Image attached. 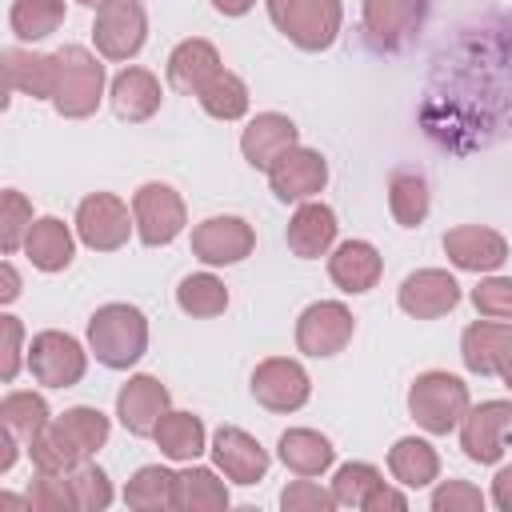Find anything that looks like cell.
Instances as JSON below:
<instances>
[{
	"label": "cell",
	"instance_id": "cell-1",
	"mask_svg": "<svg viewBox=\"0 0 512 512\" xmlns=\"http://www.w3.org/2000/svg\"><path fill=\"white\" fill-rule=\"evenodd\" d=\"M88 348L104 368H128L148 348V320L132 304H104L88 320Z\"/></svg>",
	"mask_w": 512,
	"mask_h": 512
},
{
	"label": "cell",
	"instance_id": "cell-2",
	"mask_svg": "<svg viewBox=\"0 0 512 512\" xmlns=\"http://www.w3.org/2000/svg\"><path fill=\"white\" fill-rule=\"evenodd\" d=\"M104 96V64H96V56L80 44H68L56 52V92L52 104L64 120H84L96 112Z\"/></svg>",
	"mask_w": 512,
	"mask_h": 512
},
{
	"label": "cell",
	"instance_id": "cell-3",
	"mask_svg": "<svg viewBox=\"0 0 512 512\" xmlns=\"http://www.w3.org/2000/svg\"><path fill=\"white\" fill-rule=\"evenodd\" d=\"M408 412L424 432L444 436L468 416V388L452 372H424L408 388Z\"/></svg>",
	"mask_w": 512,
	"mask_h": 512
},
{
	"label": "cell",
	"instance_id": "cell-4",
	"mask_svg": "<svg viewBox=\"0 0 512 512\" xmlns=\"http://www.w3.org/2000/svg\"><path fill=\"white\" fill-rule=\"evenodd\" d=\"M272 24L304 52H320L336 40L344 8L340 0H268Z\"/></svg>",
	"mask_w": 512,
	"mask_h": 512
},
{
	"label": "cell",
	"instance_id": "cell-5",
	"mask_svg": "<svg viewBox=\"0 0 512 512\" xmlns=\"http://www.w3.org/2000/svg\"><path fill=\"white\" fill-rule=\"evenodd\" d=\"M148 36V16L136 0H108L96 8V24H92V40L100 48V56L108 60H128L144 48Z\"/></svg>",
	"mask_w": 512,
	"mask_h": 512
},
{
	"label": "cell",
	"instance_id": "cell-6",
	"mask_svg": "<svg viewBox=\"0 0 512 512\" xmlns=\"http://www.w3.org/2000/svg\"><path fill=\"white\" fill-rule=\"evenodd\" d=\"M132 216H136V232L148 248L172 244L184 228V200L176 196V188L168 184H140L132 196Z\"/></svg>",
	"mask_w": 512,
	"mask_h": 512
},
{
	"label": "cell",
	"instance_id": "cell-7",
	"mask_svg": "<svg viewBox=\"0 0 512 512\" xmlns=\"http://www.w3.org/2000/svg\"><path fill=\"white\" fill-rule=\"evenodd\" d=\"M132 228H136V216H128V204L120 196H112V192H92L76 208V232L96 252L120 248Z\"/></svg>",
	"mask_w": 512,
	"mask_h": 512
},
{
	"label": "cell",
	"instance_id": "cell-8",
	"mask_svg": "<svg viewBox=\"0 0 512 512\" xmlns=\"http://www.w3.org/2000/svg\"><path fill=\"white\" fill-rule=\"evenodd\" d=\"M28 368L48 388H72L84 376L88 356L68 332H40L28 344Z\"/></svg>",
	"mask_w": 512,
	"mask_h": 512
},
{
	"label": "cell",
	"instance_id": "cell-9",
	"mask_svg": "<svg viewBox=\"0 0 512 512\" xmlns=\"http://www.w3.org/2000/svg\"><path fill=\"white\" fill-rule=\"evenodd\" d=\"M512 428V404L508 400H484L468 408L460 420V448L476 464H496L504 456V440Z\"/></svg>",
	"mask_w": 512,
	"mask_h": 512
},
{
	"label": "cell",
	"instance_id": "cell-10",
	"mask_svg": "<svg viewBox=\"0 0 512 512\" xmlns=\"http://www.w3.org/2000/svg\"><path fill=\"white\" fill-rule=\"evenodd\" d=\"M352 328H356V320L340 300H320V304H308L300 312L296 344L308 356H336L352 340Z\"/></svg>",
	"mask_w": 512,
	"mask_h": 512
},
{
	"label": "cell",
	"instance_id": "cell-11",
	"mask_svg": "<svg viewBox=\"0 0 512 512\" xmlns=\"http://www.w3.org/2000/svg\"><path fill=\"white\" fill-rule=\"evenodd\" d=\"M308 392H312L308 372L296 360L272 356V360H260L252 372V396L268 412H296V408H304Z\"/></svg>",
	"mask_w": 512,
	"mask_h": 512
},
{
	"label": "cell",
	"instance_id": "cell-12",
	"mask_svg": "<svg viewBox=\"0 0 512 512\" xmlns=\"http://www.w3.org/2000/svg\"><path fill=\"white\" fill-rule=\"evenodd\" d=\"M256 248V232L240 216H208L192 228V252L204 264H236Z\"/></svg>",
	"mask_w": 512,
	"mask_h": 512
},
{
	"label": "cell",
	"instance_id": "cell-13",
	"mask_svg": "<svg viewBox=\"0 0 512 512\" xmlns=\"http://www.w3.org/2000/svg\"><path fill=\"white\" fill-rule=\"evenodd\" d=\"M328 180V164L316 148H288L272 168H268V184L272 192L288 204V200H312Z\"/></svg>",
	"mask_w": 512,
	"mask_h": 512
},
{
	"label": "cell",
	"instance_id": "cell-14",
	"mask_svg": "<svg viewBox=\"0 0 512 512\" xmlns=\"http://www.w3.org/2000/svg\"><path fill=\"white\" fill-rule=\"evenodd\" d=\"M396 300H400V308H404L408 316H416V320H436V316H444V312L456 308L460 284H456L448 272H440V268H420V272L404 276Z\"/></svg>",
	"mask_w": 512,
	"mask_h": 512
},
{
	"label": "cell",
	"instance_id": "cell-15",
	"mask_svg": "<svg viewBox=\"0 0 512 512\" xmlns=\"http://www.w3.org/2000/svg\"><path fill=\"white\" fill-rule=\"evenodd\" d=\"M428 0H364V28L376 48H400L424 20Z\"/></svg>",
	"mask_w": 512,
	"mask_h": 512
},
{
	"label": "cell",
	"instance_id": "cell-16",
	"mask_svg": "<svg viewBox=\"0 0 512 512\" xmlns=\"http://www.w3.org/2000/svg\"><path fill=\"white\" fill-rule=\"evenodd\" d=\"M444 252L464 272H492L508 260L504 236L492 228H480V224H460V228L444 232Z\"/></svg>",
	"mask_w": 512,
	"mask_h": 512
},
{
	"label": "cell",
	"instance_id": "cell-17",
	"mask_svg": "<svg viewBox=\"0 0 512 512\" xmlns=\"http://www.w3.org/2000/svg\"><path fill=\"white\" fill-rule=\"evenodd\" d=\"M164 412H168V388L156 376H132L116 392V416L132 436H152Z\"/></svg>",
	"mask_w": 512,
	"mask_h": 512
},
{
	"label": "cell",
	"instance_id": "cell-18",
	"mask_svg": "<svg viewBox=\"0 0 512 512\" xmlns=\"http://www.w3.org/2000/svg\"><path fill=\"white\" fill-rule=\"evenodd\" d=\"M212 460L216 468L236 480V484H256L268 472V452L260 448L256 436H248L244 428H220L212 436Z\"/></svg>",
	"mask_w": 512,
	"mask_h": 512
},
{
	"label": "cell",
	"instance_id": "cell-19",
	"mask_svg": "<svg viewBox=\"0 0 512 512\" xmlns=\"http://www.w3.org/2000/svg\"><path fill=\"white\" fill-rule=\"evenodd\" d=\"M288 148H296V124L280 112H260L256 120H248L244 136H240V152L252 168L268 172Z\"/></svg>",
	"mask_w": 512,
	"mask_h": 512
},
{
	"label": "cell",
	"instance_id": "cell-20",
	"mask_svg": "<svg viewBox=\"0 0 512 512\" xmlns=\"http://www.w3.org/2000/svg\"><path fill=\"white\" fill-rule=\"evenodd\" d=\"M332 240H336V212L328 204L304 200L288 220V248L304 260H316L332 248Z\"/></svg>",
	"mask_w": 512,
	"mask_h": 512
},
{
	"label": "cell",
	"instance_id": "cell-21",
	"mask_svg": "<svg viewBox=\"0 0 512 512\" xmlns=\"http://www.w3.org/2000/svg\"><path fill=\"white\" fill-rule=\"evenodd\" d=\"M220 72V52L208 44V40H180L176 48H172V56H168V84L176 88V92H200L212 76Z\"/></svg>",
	"mask_w": 512,
	"mask_h": 512
},
{
	"label": "cell",
	"instance_id": "cell-22",
	"mask_svg": "<svg viewBox=\"0 0 512 512\" xmlns=\"http://www.w3.org/2000/svg\"><path fill=\"white\" fill-rule=\"evenodd\" d=\"M384 272L380 252L368 240H344L332 256H328V276L344 288V292H368Z\"/></svg>",
	"mask_w": 512,
	"mask_h": 512
},
{
	"label": "cell",
	"instance_id": "cell-23",
	"mask_svg": "<svg viewBox=\"0 0 512 512\" xmlns=\"http://www.w3.org/2000/svg\"><path fill=\"white\" fill-rule=\"evenodd\" d=\"M4 80L8 92H24L32 100H52L56 92V56L24 52V48H4Z\"/></svg>",
	"mask_w": 512,
	"mask_h": 512
},
{
	"label": "cell",
	"instance_id": "cell-24",
	"mask_svg": "<svg viewBox=\"0 0 512 512\" xmlns=\"http://www.w3.org/2000/svg\"><path fill=\"white\" fill-rule=\"evenodd\" d=\"M24 252H28V260H32L40 272H64V268L72 264L76 244H72V232H68L64 220L40 216V220H32V228H28V236H24Z\"/></svg>",
	"mask_w": 512,
	"mask_h": 512
},
{
	"label": "cell",
	"instance_id": "cell-25",
	"mask_svg": "<svg viewBox=\"0 0 512 512\" xmlns=\"http://www.w3.org/2000/svg\"><path fill=\"white\" fill-rule=\"evenodd\" d=\"M112 108L120 120H148L160 108V80L148 68H124L112 80Z\"/></svg>",
	"mask_w": 512,
	"mask_h": 512
},
{
	"label": "cell",
	"instance_id": "cell-26",
	"mask_svg": "<svg viewBox=\"0 0 512 512\" xmlns=\"http://www.w3.org/2000/svg\"><path fill=\"white\" fill-rule=\"evenodd\" d=\"M124 500H128V508H140V512L180 508V476L168 472V468H160V464H148V468H140L128 480Z\"/></svg>",
	"mask_w": 512,
	"mask_h": 512
},
{
	"label": "cell",
	"instance_id": "cell-27",
	"mask_svg": "<svg viewBox=\"0 0 512 512\" xmlns=\"http://www.w3.org/2000/svg\"><path fill=\"white\" fill-rule=\"evenodd\" d=\"M152 440L168 460H196L204 452V424L192 412H164L152 428Z\"/></svg>",
	"mask_w": 512,
	"mask_h": 512
},
{
	"label": "cell",
	"instance_id": "cell-28",
	"mask_svg": "<svg viewBox=\"0 0 512 512\" xmlns=\"http://www.w3.org/2000/svg\"><path fill=\"white\" fill-rule=\"evenodd\" d=\"M336 448L328 444V436L312 432V428H288L280 436V460L296 472V476H320L332 464Z\"/></svg>",
	"mask_w": 512,
	"mask_h": 512
},
{
	"label": "cell",
	"instance_id": "cell-29",
	"mask_svg": "<svg viewBox=\"0 0 512 512\" xmlns=\"http://www.w3.org/2000/svg\"><path fill=\"white\" fill-rule=\"evenodd\" d=\"M388 468H392V476H396L400 484H408V488H424V484L436 480V472H440V456H436V448H432L428 440H420V436H404V440L392 444V452H388Z\"/></svg>",
	"mask_w": 512,
	"mask_h": 512
},
{
	"label": "cell",
	"instance_id": "cell-30",
	"mask_svg": "<svg viewBox=\"0 0 512 512\" xmlns=\"http://www.w3.org/2000/svg\"><path fill=\"white\" fill-rule=\"evenodd\" d=\"M28 452H32V464L40 472H72L76 464H84V448L68 436V428L56 420H48L32 440H28Z\"/></svg>",
	"mask_w": 512,
	"mask_h": 512
},
{
	"label": "cell",
	"instance_id": "cell-31",
	"mask_svg": "<svg viewBox=\"0 0 512 512\" xmlns=\"http://www.w3.org/2000/svg\"><path fill=\"white\" fill-rule=\"evenodd\" d=\"M512 328L504 324H492V320H476L464 328V340H460V356L468 364V372H480V376H496V364H500V348L508 340Z\"/></svg>",
	"mask_w": 512,
	"mask_h": 512
},
{
	"label": "cell",
	"instance_id": "cell-32",
	"mask_svg": "<svg viewBox=\"0 0 512 512\" xmlns=\"http://www.w3.org/2000/svg\"><path fill=\"white\" fill-rule=\"evenodd\" d=\"M388 208H392L396 224L416 228L428 216V184H424V176L412 172V168H396L392 180H388Z\"/></svg>",
	"mask_w": 512,
	"mask_h": 512
},
{
	"label": "cell",
	"instance_id": "cell-33",
	"mask_svg": "<svg viewBox=\"0 0 512 512\" xmlns=\"http://www.w3.org/2000/svg\"><path fill=\"white\" fill-rule=\"evenodd\" d=\"M196 100L216 120H240L248 112V88H244V80L232 76V72H224V68L196 92Z\"/></svg>",
	"mask_w": 512,
	"mask_h": 512
},
{
	"label": "cell",
	"instance_id": "cell-34",
	"mask_svg": "<svg viewBox=\"0 0 512 512\" xmlns=\"http://www.w3.org/2000/svg\"><path fill=\"white\" fill-rule=\"evenodd\" d=\"M176 304L188 312V316H220L224 308H228V288H224V280H216L212 272H192V276H184L180 280V288H176Z\"/></svg>",
	"mask_w": 512,
	"mask_h": 512
},
{
	"label": "cell",
	"instance_id": "cell-35",
	"mask_svg": "<svg viewBox=\"0 0 512 512\" xmlns=\"http://www.w3.org/2000/svg\"><path fill=\"white\" fill-rule=\"evenodd\" d=\"M8 24L20 40H44L64 24V0H16Z\"/></svg>",
	"mask_w": 512,
	"mask_h": 512
},
{
	"label": "cell",
	"instance_id": "cell-36",
	"mask_svg": "<svg viewBox=\"0 0 512 512\" xmlns=\"http://www.w3.org/2000/svg\"><path fill=\"white\" fill-rule=\"evenodd\" d=\"M0 424H4L8 432H16V440L28 444V440L48 424V404H44V396H36V392H8L4 404H0Z\"/></svg>",
	"mask_w": 512,
	"mask_h": 512
},
{
	"label": "cell",
	"instance_id": "cell-37",
	"mask_svg": "<svg viewBox=\"0 0 512 512\" xmlns=\"http://www.w3.org/2000/svg\"><path fill=\"white\" fill-rule=\"evenodd\" d=\"M180 508H188V512H220V508H228L224 480L212 468L180 472Z\"/></svg>",
	"mask_w": 512,
	"mask_h": 512
},
{
	"label": "cell",
	"instance_id": "cell-38",
	"mask_svg": "<svg viewBox=\"0 0 512 512\" xmlns=\"http://www.w3.org/2000/svg\"><path fill=\"white\" fill-rule=\"evenodd\" d=\"M60 424H64L68 436L84 448V456H92V452L104 448V440H108V416H104L100 408H88V404L68 408V412L60 416Z\"/></svg>",
	"mask_w": 512,
	"mask_h": 512
},
{
	"label": "cell",
	"instance_id": "cell-39",
	"mask_svg": "<svg viewBox=\"0 0 512 512\" xmlns=\"http://www.w3.org/2000/svg\"><path fill=\"white\" fill-rule=\"evenodd\" d=\"M28 500L36 512H64V508H76V492H72V476L68 472H40L36 468V480L28 488Z\"/></svg>",
	"mask_w": 512,
	"mask_h": 512
},
{
	"label": "cell",
	"instance_id": "cell-40",
	"mask_svg": "<svg viewBox=\"0 0 512 512\" xmlns=\"http://www.w3.org/2000/svg\"><path fill=\"white\" fill-rule=\"evenodd\" d=\"M380 484V472L372 468V464H344L340 472H336V480H332V496H336V504H348V508H364V500H368V492Z\"/></svg>",
	"mask_w": 512,
	"mask_h": 512
},
{
	"label": "cell",
	"instance_id": "cell-41",
	"mask_svg": "<svg viewBox=\"0 0 512 512\" xmlns=\"http://www.w3.org/2000/svg\"><path fill=\"white\" fill-rule=\"evenodd\" d=\"M28 228H32V204L16 188H8L4 200H0V240H4V252H16L24 244V236H28Z\"/></svg>",
	"mask_w": 512,
	"mask_h": 512
},
{
	"label": "cell",
	"instance_id": "cell-42",
	"mask_svg": "<svg viewBox=\"0 0 512 512\" xmlns=\"http://www.w3.org/2000/svg\"><path fill=\"white\" fill-rule=\"evenodd\" d=\"M68 476H72L76 508H84V512H100V508L112 504V484H108V476H104L96 464H76Z\"/></svg>",
	"mask_w": 512,
	"mask_h": 512
},
{
	"label": "cell",
	"instance_id": "cell-43",
	"mask_svg": "<svg viewBox=\"0 0 512 512\" xmlns=\"http://www.w3.org/2000/svg\"><path fill=\"white\" fill-rule=\"evenodd\" d=\"M472 304L480 316H496V320H512V276H492L480 280L472 288Z\"/></svg>",
	"mask_w": 512,
	"mask_h": 512
},
{
	"label": "cell",
	"instance_id": "cell-44",
	"mask_svg": "<svg viewBox=\"0 0 512 512\" xmlns=\"http://www.w3.org/2000/svg\"><path fill=\"white\" fill-rule=\"evenodd\" d=\"M432 508L436 512H480L484 508V492L468 480H448L432 492Z\"/></svg>",
	"mask_w": 512,
	"mask_h": 512
},
{
	"label": "cell",
	"instance_id": "cell-45",
	"mask_svg": "<svg viewBox=\"0 0 512 512\" xmlns=\"http://www.w3.org/2000/svg\"><path fill=\"white\" fill-rule=\"evenodd\" d=\"M280 504H284V512H328L336 504V496L312 480H296L280 492Z\"/></svg>",
	"mask_w": 512,
	"mask_h": 512
},
{
	"label": "cell",
	"instance_id": "cell-46",
	"mask_svg": "<svg viewBox=\"0 0 512 512\" xmlns=\"http://www.w3.org/2000/svg\"><path fill=\"white\" fill-rule=\"evenodd\" d=\"M0 340H4L0 344V376L8 384L20 372V340H24V328H20L16 316H0Z\"/></svg>",
	"mask_w": 512,
	"mask_h": 512
},
{
	"label": "cell",
	"instance_id": "cell-47",
	"mask_svg": "<svg viewBox=\"0 0 512 512\" xmlns=\"http://www.w3.org/2000/svg\"><path fill=\"white\" fill-rule=\"evenodd\" d=\"M408 508V500H404V492H396V488H388L384 480L368 492V500H364V512H404Z\"/></svg>",
	"mask_w": 512,
	"mask_h": 512
},
{
	"label": "cell",
	"instance_id": "cell-48",
	"mask_svg": "<svg viewBox=\"0 0 512 512\" xmlns=\"http://www.w3.org/2000/svg\"><path fill=\"white\" fill-rule=\"evenodd\" d=\"M492 500H496V508L512 512V468H500V472H496V480H492Z\"/></svg>",
	"mask_w": 512,
	"mask_h": 512
},
{
	"label": "cell",
	"instance_id": "cell-49",
	"mask_svg": "<svg viewBox=\"0 0 512 512\" xmlns=\"http://www.w3.org/2000/svg\"><path fill=\"white\" fill-rule=\"evenodd\" d=\"M16 464V432L0 428V472H8Z\"/></svg>",
	"mask_w": 512,
	"mask_h": 512
},
{
	"label": "cell",
	"instance_id": "cell-50",
	"mask_svg": "<svg viewBox=\"0 0 512 512\" xmlns=\"http://www.w3.org/2000/svg\"><path fill=\"white\" fill-rule=\"evenodd\" d=\"M0 280H4L0 300H4V304H8V300H16V296H20V276H16V268H12V264H4V268H0Z\"/></svg>",
	"mask_w": 512,
	"mask_h": 512
},
{
	"label": "cell",
	"instance_id": "cell-51",
	"mask_svg": "<svg viewBox=\"0 0 512 512\" xmlns=\"http://www.w3.org/2000/svg\"><path fill=\"white\" fill-rule=\"evenodd\" d=\"M496 376L512 388V332H508V340H504V348H500V364H496Z\"/></svg>",
	"mask_w": 512,
	"mask_h": 512
},
{
	"label": "cell",
	"instance_id": "cell-52",
	"mask_svg": "<svg viewBox=\"0 0 512 512\" xmlns=\"http://www.w3.org/2000/svg\"><path fill=\"white\" fill-rule=\"evenodd\" d=\"M252 4H256V0H212V8H216L220 16H244Z\"/></svg>",
	"mask_w": 512,
	"mask_h": 512
},
{
	"label": "cell",
	"instance_id": "cell-53",
	"mask_svg": "<svg viewBox=\"0 0 512 512\" xmlns=\"http://www.w3.org/2000/svg\"><path fill=\"white\" fill-rule=\"evenodd\" d=\"M0 512H32V500H20V496L0 492Z\"/></svg>",
	"mask_w": 512,
	"mask_h": 512
},
{
	"label": "cell",
	"instance_id": "cell-54",
	"mask_svg": "<svg viewBox=\"0 0 512 512\" xmlns=\"http://www.w3.org/2000/svg\"><path fill=\"white\" fill-rule=\"evenodd\" d=\"M80 4H88V8H100V4H108V0H80Z\"/></svg>",
	"mask_w": 512,
	"mask_h": 512
}]
</instances>
